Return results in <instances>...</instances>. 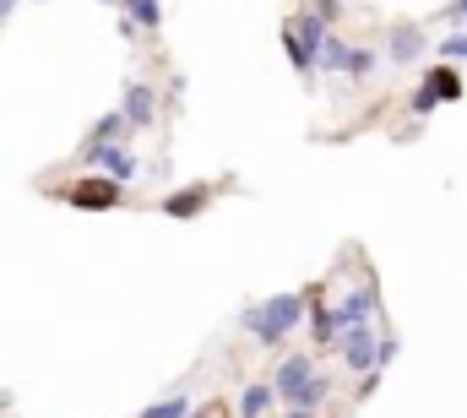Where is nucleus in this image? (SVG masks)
<instances>
[{
	"instance_id": "f257e3e1",
	"label": "nucleus",
	"mask_w": 467,
	"mask_h": 418,
	"mask_svg": "<svg viewBox=\"0 0 467 418\" xmlns=\"http://www.w3.org/2000/svg\"><path fill=\"white\" fill-rule=\"evenodd\" d=\"M310 310V288H288V294H272V299H255L239 310V331L255 337V348H283Z\"/></svg>"
},
{
	"instance_id": "f03ea898",
	"label": "nucleus",
	"mask_w": 467,
	"mask_h": 418,
	"mask_svg": "<svg viewBox=\"0 0 467 418\" xmlns=\"http://www.w3.org/2000/svg\"><path fill=\"white\" fill-rule=\"evenodd\" d=\"M266 381H272V392H277V402H283V408H310V413H316V408L332 397V386H337V381L321 370V359H316V353H305V348H288Z\"/></svg>"
},
{
	"instance_id": "7ed1b4c3",
	"label": "nucleus",
	"mask_w": 467,
	"mask_h": 418,
	"mask_svg": "<svg viewBox=\"0 0 467 418\" xmlns=\"http://www.w3.org/2000/svg\"><path fill=\"white\" fill-rule=\"evenodd\" d=\"M49 196L66 202V207H82V212H115L119 202H125V185L93 169V174H82V180H71V185H49Z\"/></svg>"
},
{
	"instance_id": "20e7f679",
	"label": "nucleus",
	"mask_w": 467,
	"mask_h": 418,
	"mask_svg": "<svg viewBox=\"0 0 467 418\" xmlns=\"http://www.w3.org/2000/svg\"><path fill=\"white\" fill-rule=\"evenodd\" d=\"M375 348H380V320H375V326H337L332 353H337V364H343L348 375H369V370H380V364H375Z\"/></svg>"
},
{
	"instance_id": "39448f33",
	"label": "nucleus",
	"mask_w": 467,
	"mask_h": 418,
	"mask_svg": "<svg viewBox=\"0 0 467 418\" xmlns=\"http://www.w3.org/2000/svg\"><path fill=\"white\" fill-rule=\"evenodd\" d=\"M424 55H430V27L424 22H408V16L386 22V49H380L386 66H419Z\"/></svg>"
},
{
	"instance_id": "423d86ee",
	"label": "nucleus",
	"mask_w": 467,
	"mask_h": 418,
	"mask_svg": "<svg viewBox=\"0 0 467 418\" xmlns=\"http://www.w3.org/2000/svg\"><path fill=\"white\" fill-rule=\"evenodd\" d=\"M77 163H82V169H99V174H109V180H119V185H130V180L141 174V163H136L130 141H104V147H82V152H77Z\"/></svg>"
},
{
	"instance_id": "0eeeda50",
	"label": "nucleus",
	"mask_w": 467,
	"mask_h": 418,
	"mask_svg": "<svg viewBox=\"0 0 467 418\" xmlns=\"http://www.w3.org/2000/svg\"><path fill=\"white\" fill-rule=\"evenodd\" d=\"M332 310H337V326H375L380 320V288H375V277H358L353 288H343V299Z\"/></svg>"
},
{
	"instance_id": "6e6552de",
	"label": "nucleus",
	"mask_w": 467,
	"mask_h": 418,
	"mask_svg": "<svg viewBox=\"0 0 467 418\" xmlns=\"http://www.w3.org/2000/svg\"><path fill=\"white\" fill-rule=\"evenodd\" d=\"M213 196H218V185H213V180H202V185L169 191V196L158 202V212H163V217H180V223H191V217H202V212L213 207Z\"/></svg>"
},
{
	"instance_id": "1a4fd4ad",
	"label": "nucleus",
	"mask_w": 467,
	"mask_h": 418,
	"mask_svg": "<svg viewBox=\"0 0 467 418\" xmlns=\"http://www.w3.org/2000/svg\"><path fill=\"white\" fill-rule=\"evenodd\" d=\"M119 114H125L130 136H136V131H152V125H158V88L130 82V88H125V99H119Z\"/></svg>"
},
{
	"instance_id": "9d476101",
	"label": "nucleus",
	"mask_w": 467,
	"mask_h": 418,
	"mask_svg": "<svg viewBox=\"0 0 467 418\" xmlns=\"http://www.w3.org/2000/svg\"><path fill=\"white\" fill-rule=\"evenodd\" d=\"M424 88H430V99H435V104H457V99L467 93L462 71H457L451 60H435V66L424 71Z\"/></svg>"
},
{
	"instance_id": "9b49d317",
	"label": "nucleus",
	"mask_w": 467,
	"mask_h": 418,
	"mask_svg": "<svg viewBox=\"0 0 467 418\" xmlns=\"http://www.w3.org/2000/svg\"><path fill=\"white\" fill-rule=\"evenodd\" d=\"M305 326H310V342H316V348H332V342H337V310L321 299V288H310V310H305Z\"/></svg>"
},
{
	"instance_id": "f8f14e48",
	"label": "nucleus",
	"mask_w": 467,
	"mask_h": 418,
	"mask_svg": "<svg viewBox=\"0 0 467 418\" xmlns=\"http://www.w3.org/2000/svg\"><path fill=\"white\" fill-rule=\"evenodd\" d=\"M239 418H272L277 413V392H272V381H244L239 386Z\"/></svg>"
},
{
	"instance_id": "ddd939ff",
	"label": "nucleus",
	"mask_w": 467,
	"mask_h": 418,
	"mask_svg": "<svg viewBox=\"0 0 467 418\" xmlns=\"http://www.w3.org/2000/svg\"><path fill=\"white\" fill-rule=\"evenodd\" d=\"M283 49H288V66H294V71H299L305 82H310V77L321 71V66H316V49H310V44H305V38H299V33L288 27V22H283Z\"/></svg>"
},
{
	"instance_id": "4468645a",
	"label": "nucleus",
	"mask_w": 467,
	"mask_h": 418,
	"mask_svg": "<svg viewBox=\"0 0 467 418\" xmlns=\"http://www.w3.org/2000/svg\"><path fill=\"white\" fill-rule=\"evenodd\" d=\"M348 38L337 33V27H327V38H321V55H316V66L321 71H332V77H343V66H348Z\"/></svg>"
},
{
	"instance_id": "2eb2a0df",
	"label": "nucleus",
	"mask_w": 467,
	"mask_h": 418,
	"mask_svg": "<svg viewBox=\"0 0 467 418\" xmlns=\"http://www.w3.org/2000/svg\"><path fill=\"white\" fill-rule=\"evenodd\" d=\"M119 11H125L141 33H158V27H163V0H119Z\"/></svg>"
},
{
	"instance_id": "dca6fc26",
	"label": "nucleus",
	"mask_w": 467,
	"mask_h": 418,
	"mask_svg": "<svg viewBox=\"0 0 467 418\" xmlns=\"http://www.w3.org/2000/svg\"><path fill=\"white\" fill-rule=\"evenodd\" d=\"M380 71V49H364V44H353L348 49V66H343V77L348 82H369Z\"/></svg>"
},
{
	"instance_id": "f3484780",
	"label": "nucleus",
	"mask_w": 467,
	"mask_h": 418,
	"mask_svg": "<svg viewBox=\"0 0 467 418\" xmlns=\"http://www.w3.org/2000/svg\"><path fill=\"white\" fill-rule=\"evenodd\" d=\"M125 136H130V125H125V114L115 109V114H104V120L88 131V141H82V147H104V141H125Z\"/></svg>"
},
{
	"instance_id": "a211bd4d",
	"label": "nucleus",
	"mask_w": 467,
	"mask_h": 418,
	"mask_svg": "<svg viewBox=\"0 0 467 418\" xmlns=\"http://www.w3.org/2000/svg\"><path fill=\"white\" fill-rule=\"evenodd\" d=\"M191 408H196V402H191L185 392H174V397H163V402H152V408H141L136 418H185Z\"/></svg>"
},
{
	"instance_id": "6ab92c4d",
	"label": "nucleus",
	"mask_w": 467,
	"mask_h": 418,
	"mask_svg": "<svg viewBox=\"0 0 467 418\" xmlns=\"http://www.w3.org/2000/svg\"><path fill=\"white\" fill-rule=\"evenodd\" d=\"M441 60H451V66L467 60V27H451V33L441 38Z\"/></svg>"
},
{
	"instance_id": "aec40b11",
	"label": "nucleus",
	"mask_w": 467,
	"mask_h": 418,
	"mask_svg": "<svg viewBox=\"0 0 467 418\" xmlns=\"http://www.w3.org/2000/svg\"><path fill=\"white\" fill-rule=\"evenodd\" d=\"M435 99H430V88H424V82H419V88H413V99H408V114H413V120H430V114H435Z\"/></svg>"
},
{
	"instance_id": "412c9836",
	"label": "nucleus",
	"mask_w": 467,
	"mask_h": 418,
	"mask_svg": "<svg viewBox=\"0 0 467 418\" xmlns=\"http://www.w3.org/2000/svg\"><path fill=\"white\" fill-rule=\"evenodd\" d=\"M310 11H316L327 27H337V22H343V0H310Z\"/></svg>"
},
{
	"instance_id": "4be33fe9",
	"label": "nucleus",
	"mask_w": 467,
	"mask_h": 418,
	"mask_svg": "<svg viewBox=\"0 0 467 418\" xmlns=\"http://www.w3.org/2000/svg\"><path fill=\"white\" fill-rule=\"evenodd\" d=\"M397 348H402V342H397V337H391V331H380V348H375V364H380V370H386V364H391V359H397Z\"/></svg>"
},
{
	"instance_id": "5701e85b",
	"label": "nucleus",
	"mask_w": 467,
	"mask_h": 418,
	"mask_svg": "<svg viewBox=\"0 0 467 418\" xmlns=\"http://www.w3.org/2000/svg\"><path fill=\"white\" fill-rule=\"evenodd\" d=\"M441 22H451V27H467V0H451V5L441 11Z\"/></svg>"
},
{
	"instance_id": "b1692460",
	"label": "nucleus",
	"mask_w": 467,
	"mask_h": 418,
	"mask_svg": "<svg viewBox=\"0 0 467 418\" xmlns=\"http://www.w3.org/2000/svg\"><path fill=\"white\" fill-rule=\"evenodd\" d=\"M277 418H316V413H310V408H283Z\"/></svg>"
},
{
	"instance_id": "393cba45",
	"label": "nucleus",
	"mask_w": 467,
	"mask_h": 418,
	"mask_svg": "<svg viewBox=\"0 0 467 418\" xmlns=\"http://www.w3.org/2000/svg\"><path fill=\"white\" fill-rule=\"evenodd\" d=\"M185 418H218V408H191Z\"/></svg>"
},
{
	"instance_id": "a878e982",
	"label": "nucleus",
	"mask_w": 467,
	"mask_h": 418,
	"mask_svg": "<svg viewBox=\"0 0 467 418\" xmlns=\"http://www.w3.org/2000/svg\"><path fill=\"white\" fill-rule=\"evenodd\" d=\"M11 5H16V0H0V22H5V16H11Z\"/></svg>"
},
{
	"instance_id": "bb28decb",
	"label": "nucleus",
	"mask_w": 467,
	"mask_h": 418,
	"mask_svg": "<svg viewBox=\"0 0 467 418\" xmlns=\"http://www.w3.org/2000/svg\"><path fill=\"white\" fill-rule=\"evenodd\" d=\"M104 5H119V0H104Z\"/></svg>"
}]
</instances>
